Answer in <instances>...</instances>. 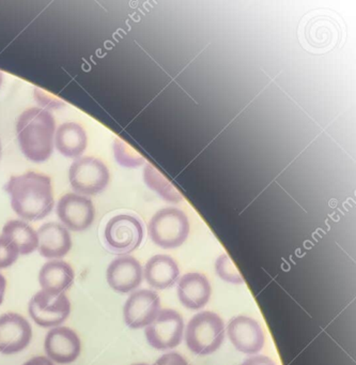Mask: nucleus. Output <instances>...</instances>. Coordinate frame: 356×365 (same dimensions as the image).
<instances>
[{
  "label": "nucleus",
  "instance_id": "13",
  "mask_svg": "<svg viewBox=\"0 0 356 365\" xmlns=\"http://www.w3.org/2000/svg\"><path fill=\"white\" fill-rule=\"evenodd\" d=\"M228 336L239 351L255 354L264 346V333L257 320L246 316H238L230 320Z\"/></svg>",
  "mask_w": 356,
  "mask_h": 365
},
{
  "label": "nucleus",
  "instance_id": "29",
  "mask_svg": "<svg viewBox=\"0 0 356 365\" xmlns=\"http://www.w3.org/2000/svg\"><path fill=\"white\" fill-rule=\"evenodd\" d=\"M6 288H7V279L0 273V305L5 300Z\"/></svg>",
  "mask_w": 356,
  "mask_h": 365
},
{
  "label": "nucleus",
  "instance_id": "14",
  "mask_svg": "<svg viewBox=\"0 0 356 365\" xmlns=\"http://www.w3.org/2000/svg\"><path fill=\"white\" fill-rule=\"evenodd\" d=\"M144 270L133 256H121L110 262L106 271L108 284L115 292L129 294L142 283Z\"/></svg>",
  "mask_w": 356,
  "mask_h": 365
},
{
  "label": "nucleus",
  "instance_id": "32",
  "mask_svg": "<svg viewBox=\"0 0 356 365\" xmlns=\"http://www.w3.org/2000/svg\"><path fill=\"white\" fill-rule=\"evenodd\" d=\"M133 365H149V364H145V363H140V364H133Z\"/></svg>",
  "mask_w": 356,
  "mask_h": 365
},
{
  "label": "nucleus",
  "instance_id": "1",
  "mask_svg": "<svg viewBox=\"0 0 356 365\" xmlns=\"http://www.w3.org/2000/svg\"><path fill=\"white\" fill-rule=\"evenodd\" d=\"M5 189L14 212L27 221L44 219L54 208L52 180L46 175L28 172L12 176Z\"/></svg>",
  "mask_w": 356,
  "mask_h": 365
},
{
  "label": "nucleus",
  "instance_id": "23",
  "mask_svg": "<svg viewBox=\"0 0 356 365\" xmlns=\"http://www.w3.org/2000/svg\"><path fill=\"white\" fill-rule=\"evenodd\" d=\"M215 271L223 281L228 282V283L242 284L244 282L242 275L240 274L238 269L234 266V262L230 259L227 254H223L217 258L216 262H215Z\"/></svg>",
  "mask_w": 356,
  "mask_h": 365
},
{
  "label": "nucleus",
  "instance_id": "18",
  "mask_svg": "<svg viewBox=\"0 0 356 365\" xmlns=\"http://www.w3.org/2000/svg\"><path fill=\"white\" fill-rule=\"evenodd\" d=\"M180 270L174 258L168 255H155L147 262L144 269L147 283L155 289L172 287L178 281Z\"/></svg>",
  "mask_w": 356,
  "mask_h": 365
},
{
  "label": "nucleus",
  "instance_id": "11",
  "mask_svg": "<svg viewBox=\"0 0 356 365\" xmlns=\"http://www.w3.org/2000/svg\"><path fill=\"white\" fill-rule=\"evenodd\" d=\"M33 339V328L20 314L0 316V354H14L28 347Z\"/></svg>",
  "mask_w": 356,
  "mask_h": 365
},
{
  "label": "nucleus",
  "instance_id": "15",
  "mask_svg": "<svg viewBox=\"0 0 356 365\" xmlns=\"http://www.w3.org/2000/svg\"><path fill=\"white\" fill-rule=\"evenodd\" d=\"M39 238V253L48 259H61L72 249L69 230L59 223L44 224L37 232Z\"/></svg>",
  "mask_w": 356,
  "mask_h": 365
},
{
  "label": "nucleus",
  "instance_id": "30",
  "mask_svg": "<svg viewBox=\"0 0 356 365\" xmlns=\"http://www.w3.org/2000/svg\"><path fill=\"white\" fill-rule=\"evenodd\" d=\"M3 81H4V74L0 72V87H1V85H3Z\"/></svg>",
  "mask_w": 356,
  "mask_h": 365
},
{
  "label": "nucleus",
  "instance_id": "9",
  "mask_svg": "<svg viewBox=\"0 0 356 365\" xmlns=\"http://www.w3.org/2000/svg\"><path fill=\"white\" fill-rule=\"evenodd\" d=\"M57 215L68 230L84 232L93 225L95 209L88 197L68 193L59 200Z\"/></svg>",
  "mask_w": 356,
  "mask_h": 365
},
{
  "label": "nucleus",
  "instance_id": "7",
  "mask_svg": "<svg viewBox=\"0 0 356 365\" xmlns=\"http://www.w3.org/2000/svg\"><path fill=\"white\" fill-rule=\"evenodd\" d=\"M28 312L40 327L56 328L69 317L71 302L66 294H53L40 290L29 301Z\"/></svg>",
  "mask_w": 356,
  "mask_h": 365
},
{
  "label": "nucleus",
  "instance_id": "21",
  "mask_svg": "<svg viewBox=\"0 0 356 365\" xmlns=\"http://www.w3.org/2000/svg\"><path fill=\"white\" fill-rule=\"evenodd\" d=\"M144 177L147 185L150 187L153 191L161 194L163 198H166V200L176 202V192H174V187H172L170 183L166 181V179H164L163 176L159 174V170H155L152 165L146 166Z\"/></svg>",
  "mask_w": 356,
  "mask_h": 365
},
{
  "label": "nucleus",
  "instance_id": "26",
  "mask_svg": "<svg viewBox=\"0 0 356 365\" xmlns=\"http://www.w3.org/2000/svg\"><path fill=\"white\" fill-rule=\"evenodd\" d=\"M153 365H189L178 352H169L162 356Z\"/></svg>",
  "mask_w": 356,
  "mask_h": 365
},
{
  "label": "nucleus",
  "instance_id": "20",
  "mask_svg": "<svg viewBox=\"0 0 356 365\" xmlns=\"http://www.w3.org/2000/svg\"><path fill=\"white\" fill-rule=\"evenodd\" d=\"M3 236L7 237L16 245L20 255H29L39 247L37 232L20 220L7 222L3 228Z\"/></svg>",
  "mask_w": 356,
  "mask_h": 365
},
{
  "label": "nucleus",
  "instance_id": "12",
  "mask_svg": "<svg viewBox=\"0 0 356 365\" xmlns=\"http://www.w3.org/2000/svg\"><path fill=\"white\" fill-rule=\"evenodd\" d=\"M44 350L51 361L58 364H70L80 356L82 343L75 331L68 327H56L48 331Z\"/></svg>",
  "mask_w": 356,
  "mask_h": 365
},
{
  "label": "nucleus",
  "instance_id": "25",
  "mask_svg": "<svg viewBox=\"0 0 356 365\" xmlns=\"http://www.w3.org/2000/svg\"><path fill=\"white\" fill-rule=\"evenodd\" d=\"M35 99L40 106L50 110H58L66 106L65 102L40 88L35 89Z\"/></svg>",
  "mask_w": 356,
  "mask_h": 365
},
{
  "label": "nucleus",
  "instance_id": "6",
  "mask_svg": "<svg viewBox=\"0 0 356 365\" xmlns=\"http://www.w3.org/2000/svg\"><path fill=\"white\" fill-rule=\"evenodd\" d=\"M69 178L74 191L84 195H97L108 187L110 175L108 166L101 160L85 157L73 162Z\"/></svg>",
  "mask_w": 356,
  "mask_h": 365
},
{
  "label": "nucleus",
  "instance_id": "19",
  "mask_svg": "<svg viewBox=\"0 0 356 365\" xmlns=\"http://www.w3.org/2000/svg\"><path fill=\"white\" fill-rule=\"evenodd\" d=\"M88 144L86 131L75 123H67L57 129L55 145L61 155L67 158L80 157Z\"/></svg>",
  "mask_w": 356,
  "mask_h": 365
},
{
  "label": "nucleus",
  "instance_id": "10",
  "mask_svg": "<svg viewBox=\"0 0 356 365\" xmlns=\"http://www.w3.org/2000/svg\"><path fill=\"white\" fill-rule=\"evenodd\" d=\"M161 312L159 294L152 290L133 292L123 307L125 324L131 329L146 328L155 322Z\"/></svg>",
  "mask_w": 356,
  "mask_h": 365
},
{
  "label": "nucleus",
  "instance_id": "24",
  "mask_svg": "<svg viewBox=\"0 0 356 365\" xmlns=\"http://www.w3.org/2000/svg\"><path fill=\"white\" fill-rule=\"evenodd\" d=\"M20 256L16 245L7 237L0 236V269L8 268L18 260Z\"/></svg>",
  "mask_w": 356,
  "mask_h": 365
},
{
  "label": "nucleus",
  "instance_id": "8",
  "mask_svg": "<svg viewBox=\"0 0 356 365\" xmlns=\"http://www.w3.org/2000/svg\"><path fill=\"white\" fill-rule=\"evenodd\" d=\"M184 322L182 316L174 309L159 312L152 324L146 327L145 334L149 345L157 350L178 347L183 339Z\"/></svg>",
  "mask_w": 356,
  "mask_h": 365
},
{
  "label": "nucleus",
  "instance_id": "22",
  "mask_svg": "<svg viewBox=\"0 0 356 365\" xmlns=\"http://www.w3.org/2000/svg\"><path fill=\"white\" fill-rule=\"evenodd\" d=\"M114 155L116 161L125 168H138L145 162L142 155L119 138L114 143Z\"/></svg>",
  "mask_w": 356,
  "mask_h": 365
},
{
  "label": "nucleus",
  "instance_id": "4",
  "mask_svg": "<svg viewBox=\"0 0 356 365\" xmlns=\"http://www.w3.org/2000/svg\"><path fill=\"white\" fill-rule=\"evenodd\" d=\"M151 240L162 249H176L187 240L189 234V222L180 209H162L157 211L148 226Z\"/></svg>",
  "mask_w": 356,
  "mask_h": 365
},
{
  "label": "nucleus",
  "instance_id": "16",
  "mask_svg": "<svg viewBox=\"0 0 356 365\" xmlns=\"http://www.w3.org/2000/svg\"><path fill=\"white\" fill-rule=\"evenodd\" d=\"M210 282L201 273H187L178 283L180 302L189 309H200L208 304L211 298Z\"/></svg>",
  "mask_w": 356,
  "mask_h": 365
},
{
  "label": "nucleus",
  "instance_id": "28",
  "mask_svg": "<svg viewBox=\"0 0 356 365\" xmlns=\"http://www.w3.org/2000/svg\"><path fill=\"white\" fill-rule=\"evenodd\" d=\"M23 365H54V363L48 356H38L27 361Z\"/></svg>",
  "mask_w": 356,
  "mask_h": 365
},
{
  "label": "nucleus",
  "instance_id": "17",
  "mask_svg": "<svg viewBox=\"0 0 356 365\" xmlns=\"http://www.w3.org/2000/svg\"><path fill=\"white\" fill-rule=\"evenodd\" d=\"M74 279L73 268L63 260H51L46 262L40 270V285L42 290L48 294H65L71 287Z\"/></svg>",
  "mask_w": 356,
  "mask_h": 365
},
{
  "label": "nucleus",
  "instance_id": "31",
  "mask_svg": "<svg viewBox=\"0 0 356 365\" xmlns=\"http://www.w3.org/2000/svg\"><path fill=\"white\" fill-rule=\"evenodd\" d=\"M1 153H3V145H1V140H0V158H1Z\"/></svg>",
  "mask_w": 356,
  "mask_h": 365
},
{
  "label": "nucleus",
  "instance_id": "5",
  "mask_svg": "<svg viewBox=\"0 0 356 365\" xmlns=\"http://www.w3.org/2000/svg\"><path fill=\"white\" fill-rule=\"evenodd\" d=\"M144 239V227L137 217L118 215L112 217L104 230L106 247L114 254L123 255L135 251Z\"/></svg>",
  "mask_w": 356,
  "mask_h": 365
},
{
  "label": "nucleus",
  "instance_id": "27",
  "mask_svg": "<svg viewBox=\"0 0 356 365\" xmlns=\"http://www.w3.org/2000/svg\"><path fill=\"white\" fill-rule=\"evenodd\" d=\"M240 365H276L272 359L266 356H253L245 360Z\"/></svg>",
  "mask_w": 356,
  "mask_h": 365
},
{
  "label": "nucleus",
  "instance_id": "2",
  "mask_svg": "<svg viewBox=\"0 0 356 365\" xmlns=\"http://www.w3.org/2000/svg\"><path fill=\"white\" fill-rule=\"evenodd\" d=\"M55 132L54 116L44 108L25 110L16 123L21 150L29 161L35 163H43L53 155Z\"/></svg>",
  "mask_w": 356,
  "mask_h": 365
},
{
  "label": "nucleus",
  "instance_id": "3",
  "mask_svg": "<svg viewBox=\"0 0 356 365\" xmlns=\"http://www.w3.org/2000/svg\"><path fill=\"white\" fill-rule=\"evenodd\" d=\"M225 339V324L213 312L196 314L187 326L185 341L194 354L208 356L216 351Z\"/></svg>",
  "mask_w": 356,
  "mask_h": 365
}]
</instances>
